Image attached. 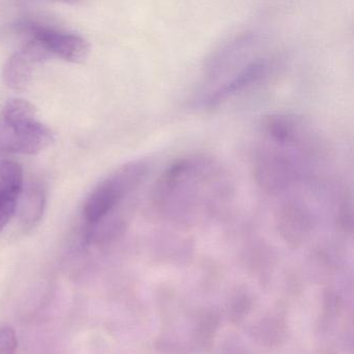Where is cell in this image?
Wrapping results in <instances>:
<instances>
[{
  "mask_svg": "<svg viewBox=\"0 0 354 354\" xmlns=\"http://www.w3.org/2000/svg\"><path fill=\"white\" fill-rule=\"evenodd\" d=\"M314 128L291 115L261 123L252 155V176L264 196L274 198L296 184L330 173V155Z\"/></svg>",
  "mask_w": 354,
  "mask_h": 354,
  "instance_id": "1",
  "label": "cell"
},
{
  "mask_svg": "<svg viewBox=\"0 0 354 354\" xmlns=\"http://www.w3.org/2000/svg\"><path fill=\"white\" fill-rule=\"evenodd\" d=\"M234 194L233 181L221 161L196 154L167 167L155 182L151 196L159 210L192 213L223 206Z\"/></svg>",
  "mask_w": 354,
  "mask_h": 354,
  "instance_id": "2",
  "label": "cell"
},
{
  "mask_svg": "<svg viewBox=\"0 0 354 354\" xmlns=\"http://www.w3.org/2000/svg\"><path fill=\"white\" fill-rule=\"evenodd\" d=\"M272 66V59L259 50L256 37L240 35L212 59L205 88L198 96V106L213 109L248 92L268 76Z\"/></svg>",
  "mask_w": 354,
  "mask_h": 354,
  "instance_id": "3",
  "label": "cell"
},
{
  "mask_svg": "<svg viewBox=\"0 0 354 354\" xmlns=\"http://www.w3.org/2000/svg\"><path fill=\"white\" fill-rule=\"evenodd\" d=\"M53 142V131L39 121L30 102L14 99L6 105L0 119V152L35 155Z\"/></svg>",
  "mask_w": 354,
  "mask_h": 354,
  "instance_id": "4",
  "label": "cell"
},
{
  "mask_svg": "<svg viewBox=\"0 0 354 354\" xmlns=\"http://www.w3.org/2000/svg\"><path fill=\"white\" fill-rule=\"evenodd\" d=\"M149 171L150 165L146 160H134L115 169L103 180L84 203L82 215L86 225L93 229L102 223L142 186Z\"/></svg>",
  "mask_w": 354,
  "mask_h": 354,
  "instance_id": "5",
  "label": "cell"
},
{
  "mask_svg": "<svg viewBox=\"0 0 354 354\" xmlns=\"http://www.w3.org/2000/svg\"><path fill=\"white\" fill-rule=\"evenodd\" d=\"M32 39L40 42L53 57H59L71 63L86 61L90 53V44L82 37L53 28L30 24Z\"/></svg>",
  "mask_w": 354,
  "mask_h": 354,
  "instance_id": "6",
  "label": "cell"
},
{
  "mask_svg": "<svg viewBox=\"0 0 354 354\" xmlns=\"http://www.w3.org/2000/svg\"><path fill=\"white\" fill-rule=\"evenodd\" d=\"M48 51L38 41L32 40L10 57L3 69V80L13 90H24L32 80L35 68L51 59Z\"/></svg>",
  "mask_w": 354,
  "mask_h": 354,
  "instance_id": "7",
  "label": "cell"
},
{
  "mask_svg": "<svg viewBox=\"0 0 354 354\" xmlns=\"http://www.w3.org/2000/svg\"><path fill=\"white\" fill-rule=\"evenodd\" d=\"M20 205V221L24 229L36 227L44 214L46 192L41 182H32L26 190H22Z\"/></svg>",
  "mask_w": 354,
  "mask_h": 354,
  "instance_id": "8",
  "label": "cell"
},
{
  "mask_svg": "<svg viewBox=\"0 0 354 354\" xmlns=\"http://www.w3.org/2000/svg\"><path fill=\"white\" fill-rule=\"evenodd\" d=\"M24 190V171L19 163L0 161V196L20 198Z\"/></svg>",
  "mask_w": 354,
  "mask_h": 354,
  "instance_id": "9",
  "label": "cell"
},
{
  "mask_svg": "<svg viewBox=\"0 0 354 354\" xmlns=\"http://www.w3.org/2000/svg\"><path fill=\"white\" fill-rule=\"evenodd\" d=\"M18 341L12 327H0V354H17Z\"/></svg>",
  "mask_w": 354,
  "mask_h": 354,
  "instance_id": "10",
  "label": "cell"
},
{
  "mask_svg": "<svg viewBox=\"0 0 354 354\" xmlns=\"http://www.w3.org/2000/svg\"><path fill=\"white\" fill-rule=\"evenodd\" d=\"M19 198L0 196V232L5 229L6 225L15 214Z\"/></svg>",
  "mask_w": 354,
  "mask_h": 354,
  "instance_id": "11",
  "label": "cell"
}]
</instances>
